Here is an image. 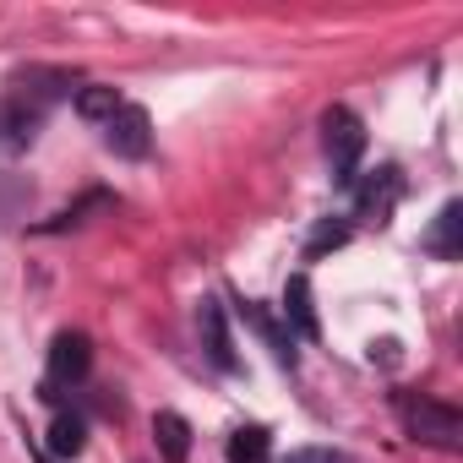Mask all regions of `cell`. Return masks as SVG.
<instances>
[{
	"label": "cell",
	"mask_w": 463,
	"mask_h": 463,
	"mask_svg": "<svg viewBox=\"0 0 463 463\" xmlns=\"http://www.w3.org/2000/svg\"><path fill=\"white\" fill-rule=\"evenodd\" d=\"M322 142H327L333 180H338V185H354V164H360V153H365V126H360L349 109H327V115H322Z\"/></svg>",
	"instance_id": "1"
},
{
	"label": "cell",
	"mask_w": 463,
	"mask_h": 463,
	"mask_svg": "<svg viewBox=\"0 0 463 463\" xmlns=\"http://www.w3.org/2000/svg\"><path fill=\"white\" fill-rule=\"evenodd\" d=\"M398 414H403V425H409V436L414 441H430V447H458V436H463V420H458V409H447V403H430V398H398Z\"/></svg>",
	"instance_id": "2"
},
{
	"label": "cell",
	"mask_w": 463,
	"mask_h": 463,
	"mask_svg": "<svg viewBox=\"0 0 463 463\" xmlns=\"http://www.w3.org/2000/svg\"><path fill=\"white\" fill-rule=\"evenodd\" d=\"M104 142H109V153H120V158H147V147H153V120H147V109L120 104V109L104 120Z\"/></svg>",
	"instance_id": "3"
},
{
	"label": "cell",
	"mask_w": 463,
	"mask_h": 463,
	"mask_svg": "<svg viewBox=\"0 0 463 463\" xmlns=\"http://www.w3.org/2000/svg\"><path fill=\"white\" fill-rule=\"evenodd\" d=\"M398 196H403V175H398L392 164H382V169L354 191V207H360V218L387 223V218H392V207H398Z\"/></svg>",
	"instance_id": "4"
},
{
	"label": "cell",
	"mask_w": 463,
	"mask_h": 463,
	"mask_svg": "<svg viewBox=\"0 0 463 463\" xmlns=\"http://www.w3.org/2000/svg\"><path fill=\"white\" fill-rule=\"evenodd\" d=\"M93 371V344H88V333H61L55 344H50V387H61V382H82ZM44 387V392H50Z\"/></svg>",
	"instance_id": "5"
},
{
	"label": "cell",
	"mask_w": 463,
	"mask_h": 463,
	"mask_svg": "<svg viewBox=\"0 0 463 463\" xmlns=\"http://www.w3.org/2000/svg\"><path fill=\"white\" fill-rule=\"evenodd\" d=\"M284 322L300 333V338H322V322H317V306H311V279L295 273L284 284Z\"/></svg>",
	"instance_id": "6"
},
{
	"label": "cell",
	"mask_w": 463,
	"mask_h": 463,
	"mask_svg": "<svg viewBox=\"0 0 463 463\" xmlns=\"http://www.w3.org/2000/svg\"><path fill=\"white\" fill-rule=\"evenodd\" d=\"M202 338H207V354L218 371H235V344H229V327H223V306L218 300H202Z\"/></svg>",
	"instance_id": "7"
},
{
	"label": "cell",
	"mask_w": 463,
	"mask_h": 463,
	"mask_svg": "<svg viewBox=\"0 0 463 463\" xmlns=\"http://www.w3.org/2000/svg\"><path fill=\"white\" fill-rule=\"evenodd\" d=\"M458 229H463V207H458V202H447V207L436 213V229L425 235V251H430V257H441V262H458V251H463Z\"/></svg>",
	"instance_id": "8"
},
{
	"label": "cell",
	"mask_w": 463,
	"mask_h": 463,
	"mask_svg": "<svg viewBox=\"0 0 463 463\" xmlns=\"http://www.w3.org/2000/svg\"><path fill=\"white\" fill-rule=\"evenodd\" d=\"M153 441H158V452H164V463H185L191 458V425L180 420V414H153Z\"/></svg>",
	"instance_id": "9"
},
{
	"label": "cell",
	"mask_w": 463,
	"mask_h": 463,
	"mask_svg": "<svg viewBox=\"0 0 463 463\" xmlns=\"http://www.w3.org/2000/svg\"><path fill=\"white\" fill-rule=\"evenodd\" d=\"M229 463H273V436L262 425H241L229 436Z\"/></svg>",
	"instance_id": "10"
},
{
	"label": "cell",
	"mask_w": 463,
	"mask_h": 463,
	"mask_svg": "<svg viewBox=\"0 0 463 463\" xmlns=\"http://www.w3.org/2000/svg\"><path fill=\"white\" fill-rule=\"evenodd\" d=\"M82 447H88V425H82L77 414H61V420L50 425V452H55V458H77Z\"/></svg>",
	"instance_id": "11"
},
{
	"label": "cell",
	"mask_w": 463,
	"mask_h": 463,
	"mask_svg": "<svg viewBox=\"0 0 463 463\" xmlns=\"http://www.w3.org/2000/svg\"><path fill=\"white\" fill-rule=\"evenodd\" d=\"M115 109H120V93L104 88V82H88V88L77 93V115H82V120H109Z\"/></svg>",
	"instance_id": "12"
},
{
	"label": "cell",
	"mask_w": 463,
	"mask_h": 463,
	"mask_svg": "<svg viewBox=\"0 0 463 463\" xmlns=\"http://www.w3.org/2000/svg\"><path fill=\"white\" fill-rule=\"evenodd\" d=\"M344 241H349V223H333V218H327V223L317 229V235L306 241V257H322V251H338Z\"/></svg>",
	"instance_id": "13"
},
{
	"label": "cell",
	"mask_w": 463,
	"mask_h": 463,
	"mask_svg": "<svg viewBox=\"0 0 463 463\" xmlns=\"http://www.w3.org/2000/svg\"><path fill=\"white\" fill-rule=\"evenodd\" d=\"M289 463H344V458L327 447H306V452H289Z\"/></svg>",
	"instance_id": "14"
}]
</instances>
